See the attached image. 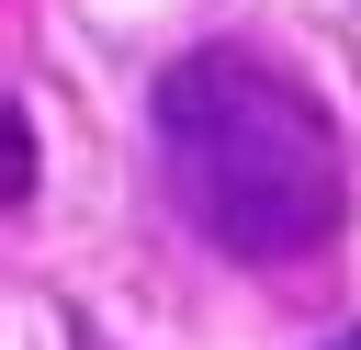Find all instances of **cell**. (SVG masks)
Instances as JSON below:
<instances>
[{
	"mask_svg": "<svg viewBox=\"0 0 361 350\" xmlns=\"http://www.w3.org/2000/svg\"><path fill=\"white\" fill-rule=\"evenodd\" d=\"M34 181H45V135H34V113L11 102V113H0V203L23 215V203H34Z\"/></svg>",
	"mask_w": 361,
	"mask_h": 350,
	"instance_id": "7a4b0ae2",
	"label": "cell"
},
{
	"mask_svg": "<svg viewBox=\"0 0 361 350\" xmlns=\"http://www.w3.org/2000/svg\"><path fill=\"white\" fill-rule=\"evenodd\" d=\"M147 158L169 215L237 271H293L350 226V147L327 102L259 45H180L147 79Z\"/></svg>",
	"mask_w": 361,
	"mask_h": 350,
	"instance_id": "6da1fadb",
	"label": "cell"
},
{
	"mask_svg": "<svg viewBox=\"0 0 361 350\" xmlns=\"http://www.w3.org/2000/svg\"><path fill=\"white\" fill-rule=\"evenodd\" d=\"M327 350H361V316H350V327H338V339H327Z\"/></svg>",
	"mask_w": 361,
	"mask_h": 350,
	"instance_id": "3957f363",
	"label": "cell"
}]
</instances>
